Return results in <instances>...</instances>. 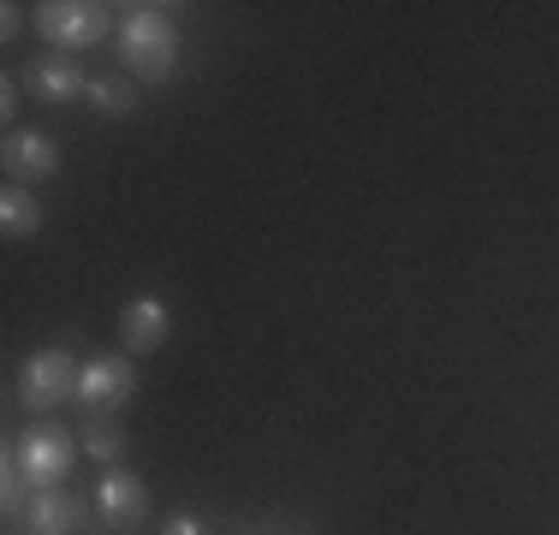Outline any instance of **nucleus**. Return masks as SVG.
Listing matches in <instances>:
<instances>
[{"mask_svg": "<svg viewBox=\"0 0 559 535\" xmlns=\"http://www.w3.org/2000/svg\"><path fill=\"white\" fill-rule=\"evenodd\" d=\"M90 107L102 119H131L138 114V90H131V78H90Z\"/></svg>", "mask_w": 559, "mask_h": 535, "instance_id": "nucleus-12", "label": "nucleus"}, {"mask_svg": "<svg viewBox=\"0 0 559 535\" xmlns=\"http://www.w3.org/2000/svg\"><path fill=\"white\" fill-rule=\"evenodd\" d=\"M0 233L7 238H36L43 233V203H36L24 185H7V191H0Z\"/></svg>", "mask_w": 559, "mask_h": 535, "instance_id": "nucleus-11", "label": "nucleus"}, {"mask_svg": "<svg viewBox=\"0 0 559 535\" xmlns=\"http://www.w3.org/2000/svg\"><path fill=\"white\" fill-rule=\"evenodd\" d=\"M19 7H0V36H7V43H12V36H19Z\"/></svg>", "mask_w": 559, "mask_h": 535, "instance_id": "nucleus-16", "label": "nucleus"}, {"mask_svg": "<svg viewBox=\"0 0 559 535\" xmlns=\"http://www.w3.org/2000/svg\"><path fill=\"white\" fill-rule=\"evenodd\" d=\"M167 304L162 298H131L126 310H119V340L131 345V352H155V345L167 340Z\"/></svg>", "mask_w": 559, "mask_h": 535, "instance_id": "nucleus-10", "label": "nucleus"}, {"mask_svg": "<svg viewBox=\"0 0 559 535\" xmlns=\"http://www.w3.org/2000/svg\"><path fill=\"white\" fill-rule=\"evenodd\" d=\"M108 31H114V7H102V0H43L36 7V36L60 54L102 43Z\"/></svg>", "mask_w": 559, "mask_h": 535, "instance_id": "nucleus-2", "label": "nucleus"}, {"mask_svg": "<svg viewBox=\"0 0 559 535\" xmlns=\"http://www.w3.org/2000/svg\"><path fill=\"white\" fill-rule=\"evenodd\" d=\"M84 452H90V459H102V464H119V452H126L119 423L114 417H90L84 423Z\"/></svg>", "mask_w": 559, "mask_h": 535, "instance_id": "nucleus-13", "label": "nucleus"}, {"mask_svg": "<svg viewBox=\"0 0 559 535\" xmlns=\"http://www.w3.org/2000/svg\"><path fill=\"white\" fill-rule=\"evenodd\" d=\"M0 114H19V78H7V84H0Z\"/></svg>", "mask_w": 559, "mask_h": 535, "instance_id": "nucleus-14", "label": "nucleus"}, {"mask_svg": "<svg viewBox=\"0 0 559 535\" xmlns=\"http://www.w3.org/2000/svg\"><path fill=\"white\" fill-rule=\"evenodd\" d=\"M119 48H126L131 72L143 84H167L173 78V54H179V31H173L167 7H131L119 24Z\"/></svg>", "mask_w": 559, "mask_h": 535, "instance_id": "nucleus-1", "label": "nucleus"}, {"mask_svg": "<svg viewBox=\"0 0 559 535\" xmlns=\"http://www.w3.org/2000/svg\"><path fill=\"white\" fill-rule=\"evenodd\" d=\"M24 524H31V535H78L84 530V500L66 488H36Z\"/></svg>", "mask_w": 559, "mask_h": 535, "instance_id": "nucleus-8", "label": "nucleus"}, {"mask_svg": "<svg viewBox=\"0 0 559 535\" xmlns=\"http://www.w3.org/2000/svg\"><path fill=\"white\" fill-rule=\"evenodd\" d=\"M66 399H78V364L66 352H43V357H31L19 374V405H31V411H55L66 405Z\"/></svg>", "mask_w": 559, "mask_h": 535, "instance_id": "nucleus-4", "label": "nucleus"}, {"mask_svg": "<svg viewBox=\"0 0 559 535\" xmlns=\"http://www.w3.org/2000/svg\"><path fill=\"white\" fill-rule=\"evenodd\" d=\"M162 535H203V518H173Z\"/></svg>", "mask_w": 559, "mask_h": 535, "instance_id": "nucleus-15", "label": "nucleus"}, {"mask_svg": "<svg viewBox=\"0 0 559 535\" xmlns=\"http://www.w3.org/2000/svg\"><path fill=\"white\" fill-rule=\"evenodd\" d=\"M96 512L108 518L114 530H138L143 518H150V488H143V476H131V471H114L96 482Z\"/></svg>", "mask_w": 559, "mask_h": 535, "instance_id": "nucleus-6", "label": "nucleus"}, {"mask_svg": "<svg viewBox=\"0 0 559 535\" xmlns=\"http://www.w3.org/2000/svg\"><path fill=\"white\" fill-rule=\"evenodd\" d=\"M131 393H138V374H131L126 357H90L84 369H78V399H84L90 411H119L131 405Z\"/></svg>", "mask_w": 559, "mask_h": 535, "instance_id": "nucleus-5", "label": "nucleus"}, {"mask_svg": "<svg viewBox=\"0 0 559 535\" xmlns=\"http://www.w3.org/2000/svg\"><path fill=\"white\" fill-rule=\"evenodd\" d=\"M12 185H31V179H48L60 167V143L43 138V131H12L7 138V155H0Z\"/></svg>", "mask_w": 559, "mask_h": 535, "instance_id": "nucleus-7", "label": "nucleus"}, {"mask_svg": "<svg viewBox=\"0 0 559 535\" xmlns=\"http://www.w3.org/2000/svg\"><path fill=\"white\" fill-rule=\"evenodd\" d=\"M19 471L31 488H60L66 476H72V464H78V435L72 428H60V423H36V428H24L19 435Z\"/></svg>", "mask_w": 559, "mask_h": 535, "instance_id": "nucleus-3", "label": "nucleus"}, {"mask_svg": "<svg viewBox=\"0 0 559 535\" xmlns=\"http://www.w3.org/2000/svg\"><path fill=\"white\" fill-rule=\"evenodd\" d=\"M24 84H31L36 102H48V107H66V102H78L90 90L84 72H78L72 60H60V54H43V60L24 66Z\"/></svg>", "mask_w": 559, "mask_h": 535, "instance_id": "nucleus-9", "label": "nucleus"}]
</instances>
